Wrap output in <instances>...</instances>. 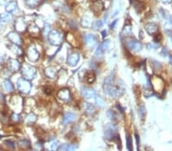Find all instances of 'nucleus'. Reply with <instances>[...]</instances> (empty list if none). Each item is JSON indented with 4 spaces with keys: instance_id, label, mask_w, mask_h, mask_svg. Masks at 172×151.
Instances as JSON below:
<instances>
[{
    "instance_id": "c85d7f7f",
    "label": "nucleus",
    "mask_w": 172,
    "mask_h": 151,
    "mask_svg": "<svg viewBox=\"0 0 172 151\" xmlns=\"http://www.w3.org/2000/svg\"><path fill=\"white\" fill-rule=\"evenodd\" d=\"M58 147H59V143L57 141H50L47 144V149L50 150H56L58 149Z\"/></svg>"
},
{
    "instance_id": "9d476101",
    "label": "nucleus",
    "mask_w": 172,
    "mask_h": 151,
    "mask_svg": "<svg viewBox=\"0 0 172 151\" xmlns=\"http://www.w3.org/2000/svg\"><path fill=\"white\" fill-rule=\"evenodd\" d=\"M14 27L15 29H16L18 32H20V33L24 32L27 28L26 24H25L24 18L23 17L18 18L17 19H16V21H15Z\"/></svg>"
},
{
    "instance_id": "2f4dec72",
    "label": "nucleus",
    "mask_w": 172,
    "mask_h": 151,
    "mask_svg": "<svg viewBox=\"0 0 172 151\" xmlns=\"http://www.w3.org/2000/svg\"><path fill=\"white\" fill-rule=\"evenodd\" d=\"M9 49L12 50V52H14L15 54H17V55L20 56L22 54V49L20 48L19 45H16H16H12V47H9Z\"/></svg>"
},
{
    "instance_id": "0eeeda50",
    "label": "nucleus",
    "mask_w": 172,
    "mask_h": 151,
    "mask_svg": "<svg viewBox=\"0 0 172 151\" xmlns=\"http://www.w3.org/2000/svg\"><path fill=\"white\" fill-rule=\"evenodd\" d=\"M110 40L104 41L98 47V48L96 49V51L95 54L96 57H102L108 50V49L110 47Z\"/></svg>"
},
{
    "instance_id": "2eb2a0df",
    "label": "nucleus",
    "mask_w": 172,
    "mask_h": 151,
    "mask_svg": "<svg viewBox=\"0 0 172 151\" xmlns=\"http://www.w3.org/2000/svg\"><path fill=\"white\" fill-rule=\"evenodd\" d=\"M82 96H84L85 99H93V98H95L96 94V91L94 89H90V88H82L81 90Z\"/></svg>"
},
{
    "instance_id": "a19ab883",
    "label": "nucleus",
    "mask_w": 172,
    "mask_h": 151,
    "mask_svg": "<svg viewBox=\"0 0 172 151\" xmlns=\"http://www.w3.org/2000/svg\"><path fill=\"white\" fill-rule=\"evenodd\" d=\"M162 35L161 34H156V35H155V41L156 42H159L161 40H162Z\"/></svg>"
},
{
    "instance_id": "a878e982",
    "label": "nucleus",
    "mask_w": 172,
    "mask_h": 151,
    "mask_svg": "<svg viewBox=\"0 0 172 151\" xmlns=\"http://www.w3.org/2000/svg\"><path fill=\"white\" fill-rule=\"evenodd\" d=\"M17 9V3L16 2H10L5 5V10L9 13H12Z\"/></svg>"
},
{
    "instance_id": "f03ea898",
    "label": "nucleus",
    "mask_w": 172,
    "mask_h": 151,
    "mask_svg": "<svg viewBox=\"0 0 172 151\" xmlns=\"http://www.w3.org/2000/svg\"><path fill=\"white\" fill-rule=\"evenodd\" d=\"M37 73V69L33 66L29 64H24V66L22 68V74L23 78L26 79L28 80H31L35 78V75Z\"/></svg>"
},
{
    "instance_id": "39448f33",
    "label": "nucleus",
    "mask_w": 172,
    "mask_h": 151,
    "mask_svg": "<svg viewBox=\"0 0 172 151\" xmlns=\"http://www.w3.org/2000/svg\"><path fill=\"white\" fill-rule=\"evenodd\" d=\"M151 85L154 88V90L159 93L163 92L165 89V82L161 77H153L151 78Z\"/></svg>"
},
{
    "instance_id": "423d86ee",
    "label": "nucleus",
    "mask_w": 172,
    "mask_h": 151,
    "mask_svg": "<svg viewBox=\"0 0 172 151\" xmlns=\"http://www.w3.org/2000/svg\"><path fill=\"white\" fill-rule=\"evenodd\" d=\"M27 57L28 58V60L32 62H35V61L38 60L39 59V57H40V54L38 53V51L37 50V49L35 48L33 46H30L28 47V50L26 52Z\"/></svg>"
},
{
    "instance_id": "e433bc0d",
    "label": "nucleus",
    "mask_w": 172,
    "mask_h": 151,
    "mask_svg": "<svg viewBox=\"0 0 172 151\" xmlns=\"http://www.w3.org/2000/svg\"><path fill=\"white\" fill-rule=\"evenodd\" d=\"M158 46H159L158 43H148V44H147V48L149 49V50H155V49L158 48Z\"/></svg>"
},
{
    "instance_id": "79ce46f5",
    "label": "nucleus",
    "mask_w": 172,
    "mask_h": 151,
    "mask_svg": "<svg viewBox=\"0 0 172 151\" xmlns=\"http://www.w3.org/2000/svg\"><path fill=\"white\" fill-rule=\"evenodd\" d=\"M49 31H50V25L48 24H44V34L48 35Z\"/></svg>"
},
{
    "instance_id": "37998d69",
    "label": "nucleus",
    "mask_w": 172,
    "mask_h": 151,
    "mask_svg": "<svg viewBox=\"0 0 172 151\" xmlns=\"http://www.w3.org/2000/svg\"><path fill=\"white\" fill-rule=\"evenodd\" d=\"M12 119L13 121H15V122H18L19 121V115H18V114H13V115H12Z\"/></svg>"
},
{
    "instance_id": "a18cd8bd",
    "label": "nucleus",
    "mask_w": 172,
    "mask_h": 151,
    "mask_svg": "<svg viewBox=\"0 0 172 151\" xmlns=\"http://www.w3.org/2000/svg\"><path fill=\"white\" fill-rule=\"evenodd\" d=\"M67 147H68V144H63L62 146H61L60 147H58L59 150H67Z\"/></svg>"
},
{
    "instance_id": "20e7f679",
    "label": "nucleus",
    "mask_w": 172,
    "mask_h": 151,
    "mask_svg": "<svg viewBox=\"0 0 172 151\" xmlns=\"http://www.w3.org/2000/svg\"><path fill=\"white\" fill-rule=\"evenodd\" d=\"M48 40L52 45L60 46L62 43L63 38L59 31L53 30L48 34Z\"/></svg>"
},
{
    "instance_id": "4468645a",
    "label": "nucleus",
    "mask_w": 172,
    "mask_h": 151,
    "mask_svg": "<svg viewBox=\"0 0 172 151\" xmlns=\"http://www.w3.org/2000/svg\"><path fill=\"white\" fill-rule=\"evenodd\" d=\"M7 38L9 39L12 43L16 44V45L20 46L22 44V43L21 38H20V36L19 35V34L16 33V32H10V33L7 35Z\"/></svg>"
},
{
    "instance_id": "4be33fe9",
    "label": "nucleus",
    "mask_w": 172,
    "mask_h": 151,
    "mask_svg": "<svg viewBox=\"0 0 172 151\" xmlns=\"http://www.w3.org/2000/svg\"><path fill=\"white\" fill-rule=\"evenodd\" d=\"M81 25L84 28H90L93 25V20L88 15H84L81 19Z\"/></svg>"
},
{
    "instance_id": "5701e85b",
    "label": "nucleus",
    "mask_w": 172,
    "mask_h": 151,
    "mask_svg": "<svg viewBox=\"0 0 172 151\" xmlns=\"http://www.w3.org/2000/svg\"><path fill=\"white\" fill-rule=\"evenodd\" d=\"M82 108L84 110L85 113H87V115H91V114H93V112L95 111V108H94L93 106L91 104L88 102H83V105H82Z\"/></svg>"
},
{
    "instance_id": "393cba45",
    "label": "nucleus",
    "mask_w": 172,
    "mask_h": 151,
    "mask_svg": "<svg viewBox=\"0 0 172 151\" xmlns=\"http://www.w3.org/2000/svg\"><path fill=\"white\" fill-rule=\"evenodd\" d=\"M12 15L9 12H3L0 14V21H2V22H9L12 20Z\"/></svg>"
},
{
    "instance_id": "ddd939ff",
    "label": "nucleus",
    "mask_w": 172,
    "mask_h": 151,
    "mask_svg": "<svg viewBox=\"0 0 172 151\" xmlns=\"http://www.w3.org/2000/svg\"><path fill=\"white\" fill-rule=\"evenodd\" d=\"M84 41H85V43H87V45L90 48H93L96 45V43H97L96 37L94 35H91V34L86 35L85 38H84Z\"/></svg>"
},
{
    "instance_id": "f8f14e48",
    "label": "nucleus",
    "mask_w": 172,
    "mask_h": 151,
    "mask_svg": "<svg viewBox=\"0 0 172 151\" xmlns=\"http://www.w3.org/2000/svg\"><path fill=\"white\" fill-rule=\"evenodd\" d=\"M79 60H80V55L77 53L73 52L68 55L67 59V63L69 66H76L77 63L79 62Z\"/></svg>"
},
{
    "instance_id": "7c9ffc66",
    "label": "nucleus",
    "mask_w": 172,
    "mask_h": 151,
    "mask_svg": "<svg viewBox=\"0 0 172 151\" xmlns=\"http://www.w3.org/2000/svg\"><path fill=\"white\" fill-rule=\"evenodd\" d=\"M96 105L99 107V108H104L106 106V103H105V101L103 100V99L102 97H100L99 96H96Z\"/></svg>"
},
{
    "instance_id": "de8ad7c7",
    "label": "nucleus",
    "mask_w": 172,
    "mask_h": 151,
    "mask_svg": "<svg viewBox=\"0 0 172 151\" xmlns=\"http://www.w3.org/2000/svg\"><path fill=\"white\" fill-rule=\"evenodd\" d=\"M103 37L104 38V37H106V31H103Z\"/></svg>"
},
{
    "instance_id": "cd10ccee",
    "label": "nucleus",
    "mask_w": 172,
    "mask_h": 151,
    "mask_svg": "<svg viewBox=\"0 0 172 151\" xmlns=\"http://www.w3.org/2000/svg\"><path fill=\"white\" fill-rule=\"evenodd\" d=\"M3 87H4V89H5V90L9 92H13V90H14V87H13V85H12V83L10 81H9V80H5V81H4Z\"/></svg>"
},
{
    "instance_id": "dca6fc26",
    "label": "nucleus",
    "mask_w": 172,
    "mask_h": 151,
    "mask_svg": "<svg viewBox=\"0 0 172 151\" xmlns=\"http://www.w3.org/2000/svg\"><path fill=\"white\" fill-rule=\"evenodd\" d=\"M145 28L147 33L150 35H155L158 31V26L155 23H148L145 26Z\"/></svg>"
},
{
    "instance_id": "7ed1b4c3",
    "label": "nucleus",
    "mask_w": 172,
    "mask_h": 151,
    "mask_svg": "<svg viewBox=\"0 0 172 151\" xmlns=\"http://www.w3.org/2000/svg\"><path fill=\"white\" fill-rule=\"evenodd\" d=\"M18 89L22 94H28L31 89V84L29 80L24 78L19 79L17 82Z\"/></svg>"
},
{
    "instance_id": "6e6552de",
    "label": "nucleus",
    "mask_w": 172,
    "mask_h": 151,
    "mask_svg": "<svg viewBox=\"0 0 172 151\" xmlns=\"http://www.w3.org/2000/svg\"><path fill=\"white\" fill-rule=\"evenodd\" d=\"M7 66L8 69L12 73H16L22 68L20 62L16 59H9L7 62Z\"/></svg>"
},
{
    "instance_id": "09e8293b",
    "label": "nucleus",
    "mask_w": 172,
    "mask_h": 151,
    "mask_svg": "<svg viewBox=\"0 0 172 151\" xmlns=\"http://www.w3.org/2000/svg\"><path fill=\"white\" fill-rule=\"evenodd\" d=\"M92 1H96V0H92Z\"/></svg>"
},
{
    "instance_id": "c03bdc74",
    "label": "nucleus",
    "mask_w": 172,
    "mask_h": 151,
    "mask_svg": "<svg viewBox=\"0 0 172 151\" xmlns=\"http://www.w3.org/2000/svg\"><path fill=\"white\" fill-rule=\"evenodd\" d=\"M139 112H140V115L141 116H145V108L144 107H140L139 108Z\"/></svg>"
},
{
    "instance_id": "49530a36",
    "label": "nucleus",
    "mask_w": 172,
    "mask_h": 151,
    "mask_svg": "<svg viewBox=\"0 0 172 151\" xmlns=\"http://www.w3.org/2000/svg\"><path fill=\"white\" fill-rule=\"evenodd\" d=\"M161 2H163L164 4H166V5H168L172 2V0H160Z\"/></svg>"
},
{
    "instance_id": "c756f323",
    "label": "nucleus",
    "mask_w": 172,
    "mask_h": 151,
    "mask_svg": "<svg viewBox=\"0 0 172 151\" xmlns=\"http://www.w3.org/2000/svg\"><path fill=\"white\" fill-rule=\"evenodd\" d=\"M37 120V116L32 113H30L27 115L26 118H25V122L26 123H28V124H31L35 123V121Z\"/></svg>"
},
{
    "instance_id": "f257e3e1",
    "label": "nucleus",
    "mask_w": 172,
    "mask_h": 151,
    "mask_svg": "<svg viewBox=\"0 0 172 151\" xmlns=\"http://www.w3.org/2000/svg\"><path fill=\"white\" fill-rule=\"evenodd\" d=\"M114 82V74L112 73L104 82V90L106 94L112 97H119L122 93V90L119 87H116L113 84Z\"/></svg>"
},
{
    "instance_id": "c9c22d12",
    "label": "nucleus",
    "mask_w": 172,
    "mask_h": 151,
    "mask_svg": "<svg viewBox=\"0 0 172 151\" xmlns=\"http://www.w3.org/2000/svg\"><path fill=\"white\" fill-rule=\"evenodd\" d=\"M103 25V23L102 22V21H96V22H94L93 24V28H94V29H99V28H102Z\"/></svg>"
},
{
    "instance_id": "72a5a7b5",
    "label": "nucleus",
    "mask_w": 172,
    "mask_h": 151,
    "mask_svg": "<svg viewBox=\"0 0 172 151\" xmlns=\"http://www.w3.org/2000/svg\"><path fill=\"white\" fill-rule=\"evenodd\" d=\"M24 2L26 3L27 5H28L29 7H35L38 4L39 0H24Z\"/></svg>"
},
{
    "instance_id": "8fccbe9b",
    "label": "nucleus",
    "mask_w": 172,
    "mask_h": 151,
    "mask_svg": "<svg viewBox=\"0 0 172 151\" xmlns=\"http://www.w3.org/2000/svg\"><path fill=\"white\" fill-rule=\"evenodd\" d=\"M171 41H172V38H171Z\"/></svg>"
},
{
    "instance_id": "b1692460",
    "label": "nucleus",
    "mask_w": 172,
    "mask_h": 151,
    "mask_svg": "<svg viewBox=\"0 0 172 151\" xmlns=\"http://www.w3.org/2000/svg\"><path fill=\"white\" fill-rule=\"evenodd\" d=\"M85 80L88 83H93L96 80V74L92 70H88L85 74Z\"/></svg>"
},
{
    "instance_id": "ea45409f",
    "label": "nucleus",
    "mask_w": 172,
    "mask_h": 151,
    "mask_svg": "<svg viewBox=\"0 0 172 151\" xmlns=\"http://www.w3.org/2000/svg\"><path fill=\"white\" fill-rule=\"evenodd\" d=\"M77 149V146H75L74 144H69L67 147V150H75Z\"/></svg>"
},
{
    "instance_id": "4c0bfd02",
    "label": "nucleus",
    "mask_w": 172,
    "mask_h": 151,
    "mask_svg": "<svg viewBox=\"0 0 172 151\" xmlns=\"http://www.w3.org/2000/svg\"><path fill=\"white\" fill-rule=\"evenodd\" d=\"M132 138H131L130 136H128L127 137V148L129 150H132Z\"/></svg>"
},
{
    "instance_id": "58836bf2",
    "label": "nucleus",
    "mask_w": 172,
    "mask_h": 151,
    "mask_svg": "<svg viewBox=\"0 0 172 151\" xmlns=\"http://www.w3.org/2000/svg\"><path fill=\"white\" fill-rule=\"evenodd\" d=\"M44 92H45L47 95H50V93H51V92H52V89H51V88L49 86H46L44 89Z\"/></svg>"
},
{
    "instance_id": "6ab92c4d",
    "label": "nucleus",
    "mask_w": 172,
    "mask_h": 151,
    "mask_svg": "<svg viewBox=\"0 0 172 151\" xmlns=\"http://www.w3.org/2000/svg\"><path fill=\"white\" fill-rule=\"evenodd\" d=\"M92 9L96 13L102 12L104 9V4L100 0H96L92 5Z\"/></svg>"
},
{
    "instance_id": "aec40b11",
    "label": "nucleus",
    "mask_w": 172,
    "mask_h": 151,
    "mask_svg": "<svg viewBox=\"0 0 172 151\" xmlns=\"http://www.w3.org/2000/svg\"><path fill=\"white\" fill-rule=\"evenodd\" d=\"M44 74L50 79H54L57 77V70L53 66H48L44 70Z\"/></svg>"
},
{
    "instance_id": "bb28decb",
    "label": "nucleus",
    "mask_w": 172,
    "mask_h": 151,
    "mask_svg": "<svg viewBox=\"0 0 172 151\" xmlns=\"http://www.w3.org/2000/svg\"><path fill=\"white\" fill-rule=\"evenodd\" d=\"M67 41L69 42L71 45H73V47H76L80 44V43H79L77 41H76L74 36H73L72 34H68V35L67 36Z\"/></svg>"
},
{
    "instance_id": "473e14b6",
    "label": "nucleus",
    "mask_w": 172,
    "mask_h": 151,
    "mask_svg": "<svg viewBox=\"0 0 172 151\" xmlns=\"http://www.w3.org/2000/svg\"><path fill=\"white\" fill-rule=\"evenodd\" d=\"M131 31H132V26H131V24H125L123 28V30H122V34H123V35H125V36L129 35V34L131 33Z\"/></svg>"
},
{
    "instance_id": "9b49d317",
    "label": "nucleus",
    "mask_w": 172,
    "mask_h": 151,
    "mask_svg": "<svg viewBox=\"0 0 172 151\" xmlns=\"http://www.w3.org/2000/svg\"><path fill=\"white\" fill-rule=\"evenodd\" d=\"M57 97L59 98L61 100L64 101V102H68V101L70 100L71 94H70V92L67 88H64V89H61V90L58 91Z\"/></svg>"
},
{
    "instance_id": "a211bd4d",
    "label": "nucleus",
    "mask_w": 172,
    "mask_h": 151,
    "mask_svg": "<svg viewBox=\"0 0 172 151\" xmlns=\"http://www.w3.org/2000/svg\"><path fill=\"white\" fill-rule=\"evenodd\" d=\"M76 119V115L73 113L67 112L65 114L64 117V119L62 121V124L63 125H67L68 124L71 123L73 121Z\"/></svg>"
},
{
    "instance_id": "1a4fd4ad",
    "label": "nucleus",
    "mask_w": 172,
    "mask_h": 151,
    "mask_svg": "<svg viewBox=\"0 0 172 151\" xmlns=\"http://www.w3.org/2000/svg\"><path fill=\"white\" fill-rule=\"evenodd\" d=\"M127 47L132 52L138 53L142 49V44L136 40H131L127 43Z\"/></svg>"
},
{
    "instance_id": "412c9836",
    "label": "nucleus",
    "mask_w": 172,
    "mask_h": 151,
    "mask_svg": "<svg viewBox=\"0 0 172 151\" xmlns=\"http://www.w3.org/2000/svg\"><path fill=\"white\" fill-rule=\"evenodd\" d=\"M28 31L31 36L34 37V38H37V37L40 36L41 35V30L40 28L37 26L36 24H32L30 28H28Z\"/></svg>"
},
{
    "instance_id": "f704fd0d",
    "label": "nucleus",
    "mask_w": 172,
    "mask_h": 151,
    "mask_svg": "<svg viewBox=\"0 0 172 151\" xmlns=\"http://www.w3.org/2000/svg\"><path fill=\"white\" fill-rule=\"evenodd\" d=\"M134 1V2H133V4H134V7L136 8V9L137 11H142V8H141V2L139 1V0H133Z\"/></svg>"
},
{
    "instance_id": "f3484780",
    "label": "nucleus",
    "mask_w": 172,
    "mask_h": 151,
    "mask_svg": "<svg viewBox=\"0 0 172 151\" xmlns=\"http://www.w3.org/2000/svg\"><path fill=\"white\" fill-rule=\"evenodd\" d=\"M105 136L109 140H113V138H116V127L112 126V125L109 126L105 132Z\"/></svg>"
}]
</instances>
